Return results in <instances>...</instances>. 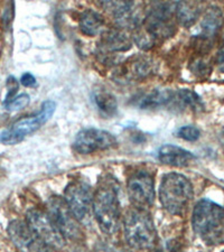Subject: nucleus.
<instances>
[{"label":"nucleus","mask_w":224,"mask_h":252,"mask_svg":"<svg viewBox=\"0 0 224 252\" xmlns=\"http://www.w3.org/2000/svg\"><path fill=\"white\" fill-rule=\"evenodd\" d=\"M92 209L102 232L116 234L119 231L121 211L116 182L105 180L100 183L93 194Z\"/></svg>","instance_id":"1"},{"label":"nucleus","mask_w":224,"mask_h":252,"mask_svg":"<svg viewBox=\"0 0 224 252\" xmlns=\"http://www.w3.org/2000/svg\"><path fill=\"white\" fill-rule=\"evenodd\" d=\"M194 232L207 245L224 241V209L207 198L198 201L192 214Z\"/></svg>","instance_id":"2"},{"label":"nucleus","mask_w":224,"mask_h":252,"mask_svg":"<svg viewBox=\"0 0 224 252\" xmlns=\"http://www.w3.org/2000/svg\"><path fill=\"white\" fill-rule=\"evenodd\" d=\"M128 245L136 250H150L157 245V231L148 211L131 207L124 217Z\"/></svg>","instance_id":"3"},{"label":"nucleus","mask_w":224,"mask_h":252,"mask_svg":"<svg viewBox=\"0 0 224 252\" xmlns=\"http://www.w3.org/2000/svg\"><path fill=\"white\" fill-rule=\"evenodd\" d=\"M194 196L192 183L184 175L169 173L162 177L160 200L164 209L173 215H183Z\"/></svg>","instance_id":"4"},{"label":"nucleus","mask_w":224,"mask_h":252,"mask_svg":"<svg viewBox=\"0 0 224 252\" xmlns=\"http://www.w3.org/2000/svg\"><path fill=\"white\" fill-rule=\"evenodd\" d=\"M55 109L56 104L54 101H45L40 107L39 112L36 115L16 121L14 125L10 126V128L3 130L0 133V142H2L3 145L18 144V142L24 140L26 136L35 132L43 125L46 124L54 115Z\"/></svg>","instance_id":"5"},{"label":"nucleus","mask_w":224,"mask_h":252,"mask_svg":"<svg viewBox=\"0 0 224 252\" xmlns=\"http://www.w3.org/2000/svg\"><path fill=\"white\" fill-rule=\"evenodd\" d=\"M25 222L30 226L32 232L45 245L53 248L54 250H60L64 248L65 238L45 211L31 209L26 213Z\"/></svg>","instance_id":"6"},{"label":"nucleus","mask_w":224,"mask_h":252,"mask_svg":"<svg viewBox=\"0 0 224 252\" xmlns=\"http://www.w3.org/2000/svg\"><path fill=\"white\" fill-rule=\"evenodd\" d=\"M174 15L175 3H154L142 22V25L155 39L167 38L175 32Z\"/></svg>","instance_id":"7"},{"label":"nucleus","mask_w":224,"mask_h":252,"mask_svg":"<svg viewBox=\"0 0 224 252\" xmlns=\"http://www.w3.org/2000/svg\"><path fill=\"white\" fill-rule=\"evenodd\" d=\"M64 201L77 222L88 220L93 204V192L89 184L82 181L71 182L65 189Z\"/></svg>","instance_id":"8"},{"label":"nucleus","mask_w":224,"mask_h":252,"mask_svg":"<svg viewBox=\"0 0 224 252\" xmlns=\"http://www.w3.org/2000/svg\"><path fill=\"white\" fill-rule=\"evenodd\" d=\"M48 217L54 223L55 226L66 239H76L81 234L77 220L68 209L64 198L60 196H52L47 200L46 211Z\"/></svg>","instance_id":"9"},{"label":"nucleus","mask_w":224,"mask_h":252,"mask_svg":"<svg viewBox=\"0 0 224 252\" xmlns=\"http://www.w3.org/2000/svg\"><path fill=\"white\" fill-rule=\"evenodd\" d=\"M127 190L132 206L147 211L155 201V183L152 174L145 170L134 172L128 180Z\"/></svg>","instance_id":"10"},{"label":"nucleus","mask_w":224,"mask_h":252,"mask_svg":"<svg viewBox=\"0 0 224 252\" xmlns=\"http://www.w3.org/2000/svg\"><path fill=\"white\" fill-rule=\"evenodd\" d=\"M117 145L116 137L104 130L96 128L83 129L77 133L73 147L82 155H89L101 150L113 148Z\"/></svg>","instance_id":"11"},{"label":"nucleus","mask_w":224,"mask_h":252,"mask_svg":"<svg viewBox=\"0 0 224 252\" xmlns=\"http://www.w3.org/2000/svg\"><path fill=\"white\" fill-rule=\"evenodd\" d=\"M8 234L14 245L22 252H55L53 248L40 241L24 221L10 222L8 225Z\"/></svg>","instance_id":"12"},{"label":"nucleus","mask_w":224,"mask_h":252,"mask_svg":"<svg viewBox=\"0 0 224 252\" xmlns=\"http://www.w3.org/2000/svg\"><path fill=\"white\" fill-rule=\"evenodd\" d=\"M130 48H131V39L125 32L111 30L103 32L100 42L101 54L108 55L112 53L127 52Z\"/></svg>","instance_id":"13"},{"label":"nucleus","mask_w":224,"mask_h":252,"mask_svg":"<svg viewBox=\"0 0 224 252\" xmlns=\"http://www.w3.org/2000/svg\"><path fill=\"white\" fill-rule=\"evenodd\" d=\"M158 159L162 164L173 166V167H185L195 159V156L189 150L183 149L178 146L167 144L160 148Z\"/></svg>","instance_id":"14"},{"label":"nucleus","mask_w":224,"mask_h":252,"mask_svg":"<svg viewBox=\"0 0 224 252\" xmlns=\"http://www.w3.org/2000/svg\"><path fill=\"white\" fill-rule=\"evenodd\" d=\"M223 13L218 6H211L203 14L201 20V37L203 39L213 38L223 24Z\"/></svg>","instance_id":"15"},{"label":"nucleus","mask_w":224,"mask_h":252,"mask_svg":"<svg viewBox=\"0 0 224 252\" xmlns=\"http://www.w3.org/2000/svg\"><path fill=\"white\" fill-rule=\"evenodd\" d=\"M201 10L202 7L199 2L181 1L175 3V16L184 27L194 25L201 15Z\"/></svg>","instance_id":"16"},{"label":"nucleus","mask_w":224,"mask_h":252,"mask_svg":"<svg viewBox=\"0 0 224 252\" xmlns=\"http://www.w3.org/2000/svg\"><path fill=\"white\" fill-rule=\"evenodd\" d=\"M103 24L104 20L102 16L92 9L84 10L79 19L81 32L88 36H96L99 34L100 31L102 30Z\"/></svg>","instance_id":"17"},{"label":"nucleus","mask_w":224,"mask_h":252,"mask_svg":"<svg viewBox=\"0 0 224 252\" xmlns=\"http://www.w3.org/2000/svg\"><path fill=\"white\" fill-rule=\"evenodd\" d=\"M174 92L169 90H154L141 100L140 108L142 109H155L161 105L172 103Z\"/></svg>","instance_id":"18"},{"label":"nucleus","mask_w":224,"mask_h":252,"mask_svg":"<svg viewBox=\"0 0 224 252\" xmlns=\"http://www.w3.org/2000/svg\"><path fill=\"white\" fill-rule=\"evenodd\" d=\"M153 66L154 63L150 59L136 58L127 66V72L125 73V75H128L132 79H142L150 74Z\"/></svg>","instance_id":"19"},{"label":"nucleus","mask_w":224,"mask_h":252,"mask_svg":"<svg viewBox=\"0 0 224 252\" xmlns=\"http://www.w3.org/2000/svg\"><path fill=\"white\" fill-rule=\"evenodd\" d=\"M95 102L97 109L104 116H113L117 112L118 103L116 97L105 90H97L95 92Z\"/></svg>","instance_id":"20"},{"label":"nucleus","mask_w":224,"mask_h":252,"mask_svg":"<svg viewBox=\"0 0 224 252\" xmlns=\"http://www.w3.org/2000/svg\"><path fill=\"white\" fill-rule=\"evenodd\" d=\"M173 102L181 105L182 108H191L192 110L203 109V103L196 93L191 90H179L174 92Z\"/></svg>","instance_id":"21"},{"label":"nucleus","mask_w":224,"mask_h":252,"mask_svg":"<svg viewBox=\"0 0 224 252\" xmlns=\"http://www.w3.org/2000/svg\"><path fill=\"white\" fill-rule=\"evenodd\" d=\"M30 100L31 97L26 93H23V94H20L18 96H15L13 100H10L9 102L5 103V107L8 111L10 112H14V111H19L22 110V109L26 108L28 103H30Z\"/></svg>","instance_id":"22"},{"label":"nucleus","mask_w":224,"mask_h":252,"mask_svg":"<svg viewBox=\"0 0 224 252\" xmlns=\"http://www.w3.org/2000/svg\"><path fill=\"white\" fill-rule=\"evenodd\" d=\"M177 136L186 141H196L201 137V131L194 126H184L177 130Z\"/></svg>","instance_id":"23"},{"label":"nucleus","mask_w":224,"mask_h":252,"mask_svg":"<svg viewBox=\"0 0 224 252\" xmlns=\"http://www.w3.org/2000/svg\"><path fill=\"white\" fill-rule=\"evenodd\" d=\"M7 89H8V93H7V96H6V101L5 103L9 102L10 100H13L15 97L16 92L18 90V83L14 76H9L7 80Z\"/></svg>","instance_id":"24"},{"label":"nucleus","mask_w":224,"mask_h":252,"mask_svg":"<svg viewBox=\"0 0 224 252\" xmlns=\"http://www.w3.org/2000/svg\"><path fill=\"white\" fill-rule=\"evenodd\" d=\"M192 71L197 75H206L207 73L210 72V66L209 64L204 62L203 60H197L196 62L193 64Z\"/></svg>","instance_id":"25"},{"label":"nucleus","mask_w":224,"mask_h":252,"mask_svg":"<svg viewBox=\"0 0 224 252\" xmlns=\"http://www.w3.org/2000/svg\"><path fill=\"white\" fill-rule=\"evenodd\" d=\"M217 65L219 70L224 73V34L222 36L221 43H220L219 51L217 54Z\"/></svg>","instance_id":"26"},{"label":"nucleus","mask_w":224,"mask_h":252,"mask_svg":"<svg viewBox=\"0 0 224 252\" xmlns=\"http://www.w3.org/2000/svg\"><path fill=\"white\" fill-rule=\"evenodd\" d=\"M95 251L96 252H120L117 248L104 241L97 242L95 246Z\"/></svg>","instance_id":"27"},{"label":"nucleus","mask_w":224,"mask_h":252,"mask_svg":"<svg viewBox=\"0 0 224 252\" xmlns=\"http://www.w3.org/2000/svg\"><path fill=\"white\" fill-rule=\"evenodd\" d=\"M20 82H22L24 87L31 88V87H34L36 84V79L34 75L31 74V73H25V74L22 76V79H20Z\"/></svg>","instance_id":"28"},{"label":"nucleus","mask_w":224,"mask_h":252,"mask_svg":"<svg viewBox=\"0 0 224 252\" xmlns=\"http://www.w3.org/2000/svg\"><path fill=\"white\" fill-rule=\"evenodd\" d=\"M222 252H224V250H223V251H222Z\"/></svg>","instance_id":"29"}]
</instances>
